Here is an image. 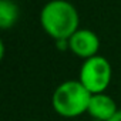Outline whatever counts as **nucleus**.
Instances as JSON below:
<instances>
[{"mask_svg": "<svg viewBox=\"0 0 121 121\" xmlns=\"http://www.w3.org/2000/svg\"><path fill=\"white\" fill-rule=\"evenodd\" d=\"M111 78L112 67L108 60L100 54L84 60L80 67L78 80L91 94L105 93L111 83Z\"/></svg>", "mask_w": 121, "mask_h": 121, "instance_id": "obj_3", "label": "nucleus"}, {"mask_svg": "<svg viewBox=\"0 0 121 121\" xmlns=\"http://www.w3.org/2000/svg\"><path fill=\"white\" fill-rule=\"evenodd\" d=\"M40 24L54 41L64 40L80 29V14L67 0H50L40 12Z\"/></svg>", "mask_w": 121, "mask_h": 121, "instance_id": "obj_1", "label": "nucleus"}, {"mask_svg": "<svg viewBox=\"0 0 121 121\" xmlns=\"http://www.w3.org/2000/svg\"><path fill=\"white\" fill-rule=\"evenodd\" d=\"M108 121H121V110L118 108V111H117V112H115L110 120H108Z\"/></svg>", "mask_w": 121, "mask_h": 121, "instance_id": "obj_7", "label": "nucleus"}, {"mask_svg": "<svg viewBox=\"0 0 121 121\" xmlns=\"http://www.w3.org/2000/svg\"><path fill=\"white\" fill-rule=\"evenodd\" d=\"M69 46H70V51L76 57L87 60L98 54L100 39L90 29H78L69 39Z\"/></svg>", "mask_w": 121, "mask_h": 121, "instance_id": "obj_4", "label": "nucleus"}, {"mask_svg": "<svg viewBox=\"0 0 121 121\" xmlns=\"http://www.w3.org/2000/svg\"><path fill=\"white\" fill-rule=\"evenodd\" d=\"M34 121H40V120H34Z\"/></svg>", "mask_w": 121, "mask_h": 121, "instance_id": "obj_9", "label": "nucleus"}, {"mask_svg": "<svg viewBox=\"0 0 121 121\" xmlns=\"http://www.w3.org/2000/svg\"><path fill=\"white\" fill-rule=\"evenodd\" d=\"M91 93L80 80H67L58 84L51 95V107L56 114L64 118L78 117L88 110Z\"/></svg>", "mask_w": 121, "mask_h": 121, "instance_id": "obj_2", "label": "nucleus"}, {"mask_svg": "<svg viewBox=\"0 0 121 121\" xmlns=\"http://www.w3.org/2000/svg\"><path fill=\"white\" fill-rule=\"evenodd\" d=\"M117 111H118L117 104L111 95H108L107 93L91 94L88 110H87V114L91 118L100 121H108Z\"/></svg>", "mask_w": 121, "mask_h": 121, "instance_id": "obj_5", "label": "nucleus"}, {"mask_svg": "<svg viewBox=\"0 0 121 121\" xmlns=\"http://www.w3.org/2000/svg\"><path fill=\"white\" fill-rule=\"evenodd\" d=\"M90 121H100V120H95V118H91Z\"/></svg>", "mask_w": 121, "mask_h": 121, "instance_id": "obj_8", "label": "nucleus"}, {"mask_svg": "<svg viewBox=\"0 0 121 121\" xmlns=\"http://www.w3.org/2000/svg\"><path fill=\"white\" fill-rule=\"evenodd\" d=\"M20 17V9L13 0H0V27L3 30L12 29Z\"/></svg>", "mask_w": 121, "mask_h": 121, "instance_id": "obj_6", "label": "nucleus"}]
</instances>
